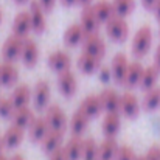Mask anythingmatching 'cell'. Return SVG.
Returning a JSON list of instances; mask_svg holds the SVG:
<instances>
[{"label": "cell", "mask_w": 160, "mask_h": 160, "mask_svg": "<svg viewBox=\"0 0 160 160\" xmlns=\"http://www.w3.org/2000/svg\"><path fill=\"white\" fill-rule=\"evenodd\" d=\"M135 160H145V156H137V159Z\"/></svg>", "instance_id": "obj_49"}, {"label": "cell", "mask_w": 160, "mask_h": 160, "mask_svg": "<svg viewBox=\"0 0 160 160\" xmlns=\"http://www.w3.org/2000/svg\"><path fill=\"white\" fill-rule=\"evenodd\" d=\"M92 3V0H78V5H81V6H86V5H90Z\"/></svg>", "instance_id": "obj_44"}, {"label": "cell", "mask_w": 160, "mask_h": 160, "mask_svg": "<svg viewBox=\"0 0 160 160\" xmlns=\"http://www.w3.org/2000/svg\"><path fill=\"white\" fill-rule=\"evenodd\" d=\"M89 120L90 118L81 109L75 110L73 115H72V118H70V123H68V129H70L72 135H79L81 137L86 132L87 126H89Z\"/></svg>", "instance_id": "obj_23"}, {"label": "cell", "mask_w": 160, "mask_h": 160, "mask_svg": "<svg viewBox=\"0 0 160 160\" xmlns=\"http://www.w3.org/2000/svg\"><path fill=\"white\" fill-rule=\"evenodd\" d=\"M64 142V131H58V129H50L48 134L44 137V140L41 142V146H42V151L45 154H52L53 151L59 149Z\"/></svg>", "instance_id": "obj_20"}, {"label": "cell", "mask_w": 160, "mask_h": 160, "mask_svg": "<svg viewBox=\"0 0 160 160\" xmlns=\"http://www.w3.org/2000/svg\"><path fill=\"white\" fill-rule=\"evenodd\" d=\"M118 143L115 137H106L100 143V152H98V160H113L115 154L118 151Z\"/></svg>", "instance_id": "obj_30"}, {"label": "cell", "mask_w": 160, "mask_h": 160, "mask_svg": "<svg viewBox=\"0 0 160 160\" xmlns=\"http://www.w3.org/2000/svg\"><path fill=\"white\" fill-rule=\"evenodd\" d=\"M20 59H22L23 65L28 67V68H33L38 64V61H39V48H38L36 41H33L31 38H25L23 39Z\"/></svg>", "instance_id": "obj_12"}, {"label": "cell", "mask_w": 160, "mask_h": 160, "mask_svg": "<svg viewBox=\"0 0 160 160\" xmlns=\"http://www.w3.org/2000/svg\"><path fill=\"white\" fill-rule=\"evenodd\" d=\"M39 3L42 5V8L47 12H50V11H53L54 5H56V0H39Z\"/></svg>", "instance_id": "obj_39"}, {"label": "cell", "mask_w": 160, "mask_h": 160, "mask_svg": "<svg viewBox=\"0 0 160 160\" xmlns=\"http://www.w3.org/2000/svg\"><path fill=\"white\" fill-rule=\"evenodd\" d=\"M76 65H78V68H79L81 73H84V75H93L95 72L100 70L101 58L82 52V53L78 56V62H76Z\"/></svg>", "instance_id": "obj_15"}, {"label": "cell", "mask_w": 160, "mask_h": 160, "mask_svg": "<svg viewBox=\"0 0 160 160\" xmlns=\"http://www.w3.org/2000/svg\"><path fill=\"white\" fill-rule=\"evenodd\" d=\"M82 143H84V138H81L79 135H72L65 142L64 151H65L68 160H81V156H82Z\"/></svg>", "instance_id": "obj_27"}, {"label": "cell", "mask_w": 160, "mask_h": 160, "mask_svg": "<svg viewBox=\"0 0 160 160\" xmlns=\"http://www.w3.org/2000/svg\"><path fill=\"white\" fill-rule=\"evenodd\" d=\"M98 152H100V143H97L95 138L92 137L84 138L81 160H98Z\"/></svg>", "instance_id": "obj_33"}, {"label": "cell", "mask_w": 160, "mask_h": 160, "mask_svg": "<svg viewBox=\"0 0 160 160\" xmlns=\"http://www.w3.org/2000/svg\"><path fill=\"white\" fill-rule=\"evenodd\" d=\"M100 100L103 104L104 112H118L120 113V106H121V95L115 89H104L100 93Z\"/></svg>", "instance_id": "obj_17"}, {"label": "cell", "mask_w": 160, "mask_h": 160, "mask_svg": "<svg viewBox=\"0 0 160 160\" xmlns=\"http://www.w3.org/2000/svg\"><path fill=\"white\" fill-rule=\"evenodd\" d=\"M47 64L56 73H61L64 70H70V67H72V58H70L68 53L58 50V52H53V53L48 54Z\"/></svg>", "instance_id": "obj_16"}, {"label": "cell", "mask_w": 160, "mask_h": 160, "mask_svg": "<svg viewBox=\"0 0 160 160\" xmlns=\"http://www.w3.org/2000/svg\"><path fill=\"white\" fill-rule=\"evenodd\" d=\"M33 103L38 110H45L50 103V84L45 79L36 82L33 89Z\"/></svg>", "instance_id": "obj_6"}, {"label": "cell", "mask_w": 160, "mask_h": 160, "mask_svg": "<svg viewBox=\"0 0 160 160\" xmlns=\"http://www.w3.org/2000/svg\"><path fill=\"white\" fill-rule=\"evenodd\" d=\"M152 12H154L156 19L160 22V0H157V2H156V5H154V8H152Z\"/></svg>", "instance_id": "obj_42"}, {"label": "cell", "mask_w": 160, "mask_h": 160, "mask_svg": "<svg viewBox=\"0 0 160 160\" xmlns=\"http://www.w3.org/2000/svg\"><path fill=\"white\" fill-rule=\"evenodd\" d=\"M145 160H160V146L159 145H152V146L146 151Z\"/></svg>", "instance_id": "obj_37"}, {"label": "cell", "mask_w": 160, "mask_h": 160, "mask_svg": "<svg viewBox=\"0 0 160 160\" xmlns=\"http://www.w3.org/2000/svg\"><path fill=\"white\" fill-rule=\"evenodd\" d=\"M106 34L113 42H124L129 34V25L121 16H113L106 23Z\"/></svg>", "instance_id": "obj_2"}, {"label": "cell", "mask_w": 160, "mask_h": 160, "mask_svg": "<svg viewBox=\"0 0 160 160\" xmlns=\"http://www.w3.org/2000/svg\"><path fill=\"white\" fill-rule=\"evenodd\" d=\"M79 109H81L89 118H97V117L103 112V104H101L100 95H87V97L81 101Z\"/></svg>", "instance_id": "obj_24"}, {"label": "cell", "mask_w": 160, "mask_h": 160, "mask_svg": "<svg viewBox=\"0 0 160 160\" xmlns=\"http://www.w3.org/2000/svg\"><path fill=\"white\" fill-rule=\"evenodd\" d=\"M48 160H68L65 151H64V146H61L59 149L53 151L52 154H48Z\"/></svg>", "instance_id": "obj_38"}, {"label": "cell", "mask_w": 160, "mask_h": 160, "mask_svg": "<svg viewBox=\"0 0 160 160\" xmlns=\"http://www.w3.org/2000/svg\"><path fill=\"white\" fill-rule=\"evenodd\" d=\"M12 34L25 39L28 38V34L33 31V23H31V16H30V11H20L14 20H12Z\"/></svg>", "instance_id": "obj_7"}, {"label": "cell", "mask_w": 160, "mask_h": 160, "mask_svg": "<svg viewBox=\"0 0 160 160\" xmlns=\"http://www.w3.org/2000/svg\"><path fill=\"white\" fill-rule=\"evenodd\" d=\"M81 27L84 28L86 34H92V33H98V28L101 25L100 19L97 17L95 14V9H93V5H86L82 6V11H81V20H79Z\"/></svg>", "instance_id": "obj_11"}, {"label": "cell", "mask_w": 160, "mask_h": 160, "mask_svg": "<svg viewBox=\"0 0 160 160\" xmlns=\"http://www.w3.org/2000/svg\"><path fill=\"white\" fill-rule=\"evenodd\" d=\"M62 6H73V5H78V0H59Z\"/></svg>", "instance_id": "obj_43"}, {"label": "cell", "mask_w": 160, "mask_h": 160, "mask_svg": "<svg viewBox=\"0 0 160 160\" xmlns=\"http://www.w3.org/2000/svg\"><path fill=\"white\" fill-rule=\"evenodd\" d=\"M159 76H160V70L154 64L145 67L138 87H140L142 90H145V92L149 90V89H152V87H156V86H157V81H159Z\"/></svg>", "instance_id": "obj_28"}, {"label": "cell", "mask_w": 160, "mask_h": 160, "mask_svg": "<svg viewBox=\"0 0 160 160\" xmlns=\"http://www.w3.org/2000/svg\"><path fill=\"white\" fill-rule=\"evenodd\" d=\"M135 159H137V154H135L134 148L128 146V145H121V146H118V151H117L113 160H135Z\"/></svg>", "instance_id": "obj_36"}, {"label": "cell", "mask_w": 160, "mask_h": 160, "mask_svg": "<svg viewBox=\"0 0 160 160\" xmlns=\"http://www.w3.org/2000/svg\"><path fill=\"white\" fill-rule=\"evenodd\" d=\"M128 65H129V62H128V58L124 53H117L112 58L110 70H109L110 78L120 86H123V81H124V76L128 72Z\"/></svg>", "instance_id": "obj_8"}, {"label": "cell", "mask_w": 160, "mask_h": 160, "mask_svg": "<svg viewBox=\"0 0 160 160\" xmlns=\"http://www.w3.org/2000/svg\"><path fill=\"white\" fill-rule=\"evenodd\" d=\"M14 110H16V106H14L11 97L9 98H0V118L9 120L12 117Z\"/></svg>", "instance_id": "obj_35"}, {"label": "cell", "mask_w": 160, "mask_h": 160, "mask_svg": "<svg viewBox=\"0 0 160 160\" xmlns=\"http://www.w3.org/2000/svg\"><path fill=\"white\" fill-rule=\"evenodd\" d=\"M14 3H17V5H23V3H27L28 0H12Z\"/></svg>", "instance_id": "obj_46"}, {"label": "cell", "mask_w": 160, "mask_h": 160, "mask_svg": "<svg viewBox=\"0 0 160 160\" xmlns=\"http://www.w3.org/2000/svg\"><path fill=\"white\" fill-rule=\"evenodd\" d=\"M84 38H86V31L81 27V23H72L64 31L62 41H64V44L67 47H76V45H81L82 44Z\"/></svg>", "instance_id": "obj_21"}, {"label": "cell", "mask_w": 160, "mask_h": 160, "mask_svg": "<svg viewBox=\"0 0 160 160\" xmlns=\"http://www.w3.org/2000/svg\"><path fill=\"white\" fill-rule=\"evenodd\" d=\"M2 19H3V12H2V9H0V23H2Z\"/></svg>", "instance_id": "obj_50"}, {"label": "cell", "mask_w": 160, "mask_h": 160, "mask_svg": "<svg viewBox=\"0 0 160 160\" xmlns=\"http://www.w3.org/2000/svg\"><path fill=\"white\" fill-rule=\"evenodd\" d=\"M140 2H142V5H143V8H145V9L152 11V8H154V5H156V2H157V0H140Z\"/></svg>", "instance_id": "obj_40"}, {"label": "cell", "mask_w": 160, "mask_h": 160, "mask_svg": "<svg viewBox=\"0 0 160 160\" xmlns=\"http://www.w3.org/2000/svg\"><path fill=\"white\" fill-rule=\"evenodd\" d=\"M56 84H58V90L65 98H72L76 93L78 84H76V76L72 70H64V72L58 73Z\"/></svg>", "instance_id": "obj_3"}, {"label": "cell", "mask_w": 160, "mask_h": 160, "mask_svg": "<svg viewBox=\"0 0 160 160\" xmlns=\"http://www.w3.org/2000/svg\"><path fill=\"white\" fill-rule=\"evenodd\" d=\"M22 45H23V39L16 36V34H11L2 45V56L5 61H9V62H14L17 59H20V54H22Z\"/></svg>", "instance_id": "obj_4"}, {"label": "cell", "mask_w": 160, "mask_h": 160, "mask_svg": "<svg viewBox=\"0 0 160 160\" xmlns=\"http://www.w3.org/2000/svg\"><path fill=\"white\" fill-rule=\"evenodd\" d=\"M112 5H113L115 16L126 17V16H129V14L134 11V8H135V0H113Z\"/></svg>", "instance_id": "obj_34"}, {"label": "cell", "mask_w": 160, "mask_h": 160, "mask_svg": "<svg viewBox=\"0 0 160 160\" xmlns=\"http://www.w3.org/2000/svg\"><path fill=\"white\" fill-rule=\"evenodd\" d=\"M154 65H156V67L160 70V44L157 45L156 53H154Z\"/></svg>", "instance_id": "obj_41"}, {"label": "cell", "mask_w": 160, "mask_h": 160, "mask_svg": "<svg viewBox=\"0 0 160 160\" xmlns=\"http://www.w3.org/2000/svg\"><path fill=\"white\" fill-rule=\"evenodd\" d=\"M30 16H31V23H33V33L42 34L47 28V19H45V9L39 3V0H31L30 2Z\"/></svg>", "instance_id": "obj_5"}, {"label": "cell", "mask_w": 160, "mask_h": 160, "mask_svg": "<svg viewBox=\"0 0 160 160\" xmlns=\"http://www.w3.org/2000/svg\"><path fill=\"white\" fill-rule=\"evenodd\" d=\"M143 70H145V67L142 65V62H138V61L129 62L128 72H126V76H124V81H123V86H124L126 89L138 87V86H140L142 75H143Z\"/></svg>", "instance_id": "obj_18"}, {"label": "cell", "mask_w": 160, "mask_h": 160, "mask_svg": "<svg viewBox=\"0 0 160 160\" xmlns=\"http://www.w3.org/2000/svg\"><path fill=\"white\" fill-rule=\"evenodd\" d=\"M9 160H25V159H23V156H22V154H14Z\"/></svg>", "instance_id": "obj_45"}, {"label": "cell", "mask_w": 160, "mask_h": 160, "mask_svg": "<svg viewBox=\"0 0 160 160\" xmlns=\"http://www.w3.org/2000/svg\"><path fill=\"white\" fill-rule=\"evenodd\" d=\"M142 103H138L137 97L132 92H124L121 95V106H120V113L124 115L126 118H135L140 113Z\"/></svg>", "instance_id": "obj_13"}, {"label": "cell", "mask_w": 160, "mask_h": 160, "mask_svg": "<svg viewBox=\"0 0 160 160\" xmlns=\"http://www.w3.org/2000/svg\"><path fill=\"white\" fill-rule=\"evenodd\" d=\"M23 135H25V129H23V128H19V126H16V124H11V126L5 131V134L2 135V138H3V146L8 148V149L17 148V146L22 143Z\"/></svg>", "instance_id": "obj_22"}, {"label": "cell", "mask_w": 160, "mask_h": 160, "mask_svg": "<svg viewBox=\"0 0 160 160\" xmlns=\"http://www.w3.org/2000/svg\"><path fill=\"white\" fill-rule=\"evenodd\" d=\"M81 48H82V52L98 56V58H104V54H106V44L98 36V33L86 34V38L81 44Z\"/></svg>", "instance_id": "obj_9"}, {"label": "cell", "mask_w": 160, "mask_h": 160, "mask_svg": "<svg viewBox=\"0 0 160 160\" xmlns=\"http://www.w3.org/2000/svg\"><path fill=\"white\" fill-rule=\"evenodd\" d=\"M2 148H3V138H2V135H0V151H2Z\"/></svg>", "instance_id": "obj_48"}, {"label": "cell", "mask_w": 160, "mask_h": 160, "mask_svg": "<svg viewBox=\"0 0 160 160\" xmlns=\"http://www.w3.org/2000/svg\"><path fill=\"white\" fill-rule=\"evenodd\" d=\"M160 107V87L156 86L145 92L142 98V109L145 112H154Z\"/></svg>", "instance_id": "obj_29"}, {"label": "cell", "mask_w": 160, "mask_h": 160, "mask_svg": "<svg viewBox=\"0 0 160 160\" xmlns=\"http://www.w3.org/2000/svg\"><path fill=\"white\" fill-rule=\"evenodd\" d=\"M48 131H50V126L45 117H34V120L28 126V137L33 143H41L44 137L48 134Z\"/></svg>", "instance_id": "obj_14"}, {"label": "cell", "mask_w": 160, "mask_h": 160, "mask_svg": "<svg viewBox=\"0 0 160 160\" xmlns=\"http://www.w3.org/2000/svg\"><path fill=\"white\" fill-rule=\"evenodd\" d=\"M159 36H160V27H159Z\"/></svg>", "instance_id": "obj_51"}, {"label": "cell", "mask_w": 160, "mask_h": 160, "mask_svg": "<svg viewBox=\"0 0 160 160\" xmlns=\"http://www.w3.org/2000/svg\"><path fill=\"white\" fill-rule=\"evenodd\" d=\"M30 98H33V90L28 86H25V84L17 86L12 90V93H11V100H12L16 109L17 107H22V106H28Z\"/></svg>", "instance_id": "obj_31"}, {"label": "cell", "mask_w": 160, "mask_h": 160, "mask_svg": "<svg viewBox=\"0 0 160 160\" xmlns=\"http://www.w3.org/2000/svg\"><path fill=\"white\" fill-rule=\"evenodd\" d=\"M9 120H11V124H16V126L25 129V128H28V126L31 124V121L34 120V112L28 106L17 107Z\"/></svg>", "instance_id": "obj_26"}, {"label": "cell", "mask_w": 160, "mask_h": 160, "mask_svg": "<svg viewBox=\"0 0 160 160\" xmlns=\"http://www.w3.org/2000/svg\"><path fill=\"white\" fill-rule=\"evenodd\" d=\"M121 129V120L118 112H106L103 123H101V131L104 137H117Z\"/></svg>", "instance_id": "obj_19"}, {"label": "cell", "mask_w": 160, "mask_h": 160, "mask_svg": "<svg viewBox=\"0 0 160 160\" xmlns=\"http://www.w3.org/2000/svg\"><path fill=\"white\" fill-rule=\"evenodd\" d=\"M17 79H19V70L12 62L5 61L3 64H0V86L9 87L16 84Z\"/></svg>", "instance_id": "obj_25"}, {"label": "cell", "mask_w": 160, "mask_h": 160, "mask_svg": "<svg viewBox=\"0 0 160 160\" xmlns=\"http://www.w3.org/2000/svg\"><path fill=\"white\" fill-rule=\"evenodd\" d=\"M152 28L149 25H143L140 27L134 38H132V45H131V50H132V54L138 59L145 58L146 54L149 53L151 50V45H152Z\"/></svg>", "instance_id": "obj_1"}, {"label": "cell", "mask_w": 160, "mask_h": 160, "mask_svg": "<svg viewBox=\"0 0 160 160\" xmlns=\"http://www.w3.org/2000/svg\"><path fill=\"white\" fill-rule=\"evenodd\" d=\"M45 120L50 126V129H58V131H65L67 128V117L64 110L58 104H52L45 109Z\"/></svg>", "instance_id": "obj_10"}, {"label": "cell", "mask_w": 160, "mask_h": 160, "mask_svg": "<svg viewBox=\"0 0 160 160\" xmlns=\"http://www.w3.org/2000/svg\"><path fill=\"white\" fill-rule=\"evenodd\" d=\"M93 9H95V14H97V17L100 19L101 23H106L109 19H112V17L115 16L113 5H112V2H109V0H98V2L93 5Z\"/></svg>", "instance_id": "obj_32"}, {"label": "cell", "mask_w": 160, "mask_h": 160, "mask_svg": "<svg viewBox=\"0 0 160 160\" xmlns=\"http://www.w3.org/2000/svg\"><path fill=\"white\" fill-rule=\"evenodd\" d=\"M0 160H9V159H8V157H6V156L2 152V151H0Z\"/></svg>", "instance_id": "obj_47"}]
</instances>
